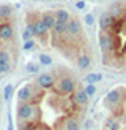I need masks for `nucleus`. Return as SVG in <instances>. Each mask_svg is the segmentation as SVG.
<instances>
[{"label":"nucleus","mask_w":126,"mask_h":130,"mask_svg":"<svg viewBox=\"0 0 126 130\" xmlns=\"http://www.w3.org/2000/svg\"><path fill=\"white\" fill-rule=\"evenodd\" d=\"M17 118L19 121H32V119H36L40 118V108L33 106L32 103L28 102H21L17 105Z\"/></svg>","instance_id":"f257e3e1"},{"label":"nucleus","mask_w":126,"mask_h":130,"mask_svg":"<svg viewBox=\"0 0 126 130\" xmlns=\"http://www.w3.org/2000/svg\"><path fill=\"white\" fill-rule=\"evenodd\" d=\"M55 89H57V92L61 94V95H68V94H73L74 90H76V83L74 79H71V78H61V79L57 81L55 84Z\"/></svg>","instance_id":"f03ea898"},{"label":"nucleus","mask_w":126,"mask_h":130,"mask_svg":"<svg viewBox=\"0 0 126 130\" xmlns=\"http://www.w3.org/2000/svg\"><path fill=\"white\" fill-rule=\"evenodd\" d=\"M98 43H99V48L103 53H110L113 51V46H115V43H113V38L106 34V32L99 30V35H98Z\"/></svg>","instance_id":"7ed1b4c3"},{"label":"nucleus","mask_w":126,"mask_h":130,"mask_svg":"<svg viewBox=\"0 0 126 130\" xmlns=\"http://www.w3.org/2000/svg\"><path fill=\"white\" fill-rule=\"evenodd\" d=\"M88 99H90V95L85 92V89H76L74 90V95H73V102L76 103L77 106H85L88 103Z\"/></svg>","instance_id":"20e7f679"},{"label":"nucleus","mask_w":126,"mask_h":130,"mask_svg":"<svg viewBox=\"0 0 126 130\" xmlns=\"http://www.w3.org/2000/svg\"><path fill=\"white\" fill-rule=\"evenodd\" d=\"M113 22H115V18H113L110 13H103L101 14V18H99V30H103V32H107L112 25H113Z\"/></svg>","instance_id":"39448f33"},{"label":"nucleus","mask_w":126,"mask_h":130,"mask_svg":"<svg viewBox=\"0 0 126 130\" xmlns=\"http://www.w3.org/2000/svg\"><path fill=\"white\" fill-rule=\"evenodd\" d=\"M66 34L69 37H77L82 34V27H80V22L77 21L76 18H71L68 21V29H66Z\"/></svg>","instance_id":"423d86ee"},{"label":"nucleus","mask_w":126,"mask_h":130,"mask_svg":"<svg viewBox=\"0 0 126 130\" xmlns=\"http://www.w3.org/2000/svg\"><path fill=\"white\" fill-rule=\"evenodd\" d=\"M38 86L41 89H50L54 86V78L50 73H41L38 76Z\"/></svg>","instance_id":"0eeeda50"},{"label":"nucleus","mask_w":126,"mask_h":130,"mask_svg":"<svg viewBox=\"0 0 126 130\" xmlns=\"http://www.w3.org/2000/svg\"><path fill=\"white\" fill-rule=\"evenodd\" d=\"M32 99H33V89H32V86H24V87L19 89V92H17L19 103L21 102H30Z\"/></svg>","instance_id":"6e6552de"},{"label":"nucleus","mask_w":126,"mask_h":130,"mask_svg":"<svg viewBox=\"0 0 126 130\" xmlns=\"http://www.w3.org/2000/svg\"><path fill=\"white\" fill-rule=\"evenodd\" d=\"M13 35H14V30H13V27L10 24H3V25H0V40H3V41H10Z\"/></svg>","instance_id":"1a4fd4ad"},{"label":"nucleus","mask_w":126,"mask_h":130,"mask_svg":"<svg viewBox=\"0 0 126 130\" xmlns=\"http://www.w3.org/2000/svg\"><path fill=\"white\" fill-rule=\"evenodd\" d=\"M41 19H43V22L46 24V27H47L49 30H54L55 22H57L55 14H52V13H49V11H44L43 14H41Z\"/></svg>","instance_id":"9d476101"},{"label":"nucleus","mask_w":126,"mask_h":130,"mask_svg":"<svg viewBox=\"0 0 126 130\" xmlns=\"http://www.w3.org/2000/svg\"><path fill=\"white\" fill-rule=\"evenodd\" d=\"M33 30H35V35H38V37H46L49 29L46 27V24L43 22V19H38V21L33 22Z\"/></svg>","instance_id":"9b49d317"},{"label":"nucleus","mask_w":126,"mask_h":130,"mask_svg":"<svg viewBox=\"0 0 126 130\" xmlns=\"http://www.w3.org/2000/svg\"><path fill=\"white\" fill-rule=\"evenodd\" d=\"M106 99H107V103H110V105H118L120 100H121V92H120L118 89L110 90V92L107 94Z\"/></svg>","instance_id":"f8f14e48"},{"label":"nucleus","mask_w":126,"mask_h":130,"mask_svg":"<svg viewBox=\"0 0 126 130\" xmlns=\"http://www.w3.org/2000/svg\"><path fill=\"white\" fill-rule=\"evenodd\" d=\"M91 65V57L90 56H80L77 59V67L80 70H88Z\"/></svg>","instance_id":"ddd939ff"},{"label":"nucleus","mask_w":126,"mask_h":130,"mask_svg":"<svg viewBox=\"0 0 126 130\" xmlns=\"http://www.w3.org/2000/svg\"><path fill=\"white\" fill-rule=\"evenodd\" d=\"M66 29H68V22H55V27H54V32L57 37H63L66 34Z\"/></svg>","instance_id":"4468645a"},{"label":"nucleus","mask_w":126,"mask_h":130,"mask_svg":"<svg viewBox=\"0 0 126 130\" xmlns=\"http://www.w3.org/2000/svg\"><path fill=\"white\" fill-rule=\"evenodd\" d=\"M11 14H13V6L0 5V19H10Z\"/></svg>","instance_id":"2eb2a0df"},{"label":"nucleus","mask_w":126,"mask_h":130,"mask_svg":"<svg viewBox=\"0 0 126 130\" xmlns=\"http://www.w3.org/2000/svg\"><path fill=\"white\" fill-rule=\"evenodd\" d=\"M55 19L58 22H68L71 18H69V13L66 10H57L55 11Z\"/></svg>","instance_id":"dca6fc26"},{"label":"nucleus","mask_w":126,"mask_h":130,"mask_svg":"<svg viewBox=\"0 0 126 130\" xmlns=\"http://www.w3.org/2000/svg\"><path fill=\"white\" fill-rule=\"evenodd\" d=\"M85 81L87 83H91V84H96L99 81H103V75H101V73H88L85 76Z\"/></svg>","instance_id":"f3484780"},{"label":"nucleus","mask_w":126,"mask_h":130,"mask_svg":"<svg viewBox=\"0 0 126 130\" xmlns=\"http://www.w3.org/2000/svg\"><path fill=\"white\" fill-rule=\"evenodd\" d=\"M65 128L66 130H80V125L76 119H68L66 124H65Z\"/></svg>","instance_id":"a211bd4d"},{"label":"nucleus","mask_w":126,"mask_h":130,"mask_svg":"<svg viewBox=\"0 0 126 130\" xmlns=\"http://www.w3.org/2000/svg\"><path fill=\"white\" fill-rule=\"evenodd\" d=\"M38 60H40V63L44 65V67H49V65L52 63V57L47 56V54H40L38 56Z\"/></svg>","instance_id":"6ab92c4d"},{"label":"nucleus","mask_w":126,"mask_h":130,"mask_svg":"<svg viewBox=\"0 0 126 130\" xmlns=\"http://www.w3.org/2000/svg\"><path fill=\"white\" fill-rule=\"evenodd\" d=\"M106 128L107 130H120V122L117 119H109L106 124Z\"/></svg>","instance_id":"aec40b11"},{"label":"nucleus","mask_w":126,"mask_h":130,"mask_svg":"<svg viewBox=\"0 0 126 130\" xmlns=\"http://www.w3.org/2000/svg\"><path fill=\"white\" fill-rule=\"evenodd\" d=\"M19 130H36V125L30 121H24V124L19 125Z\"/></svg>","instance_id":"412c9836"},{"label":"nucleus","mask_w":126,"mask_h":130,"mask_svg":"<svg viewBox=\"0 0 126 130\" xmlns=\"http://www.w3.org/2000/svg\"><path fill=\"white\" fill-rule=\"evenodd\" d=\"M84 89H85V92L90 95V97H93L94 94H96V86H94V84H91V83H87V86H85Z\"/></svg>","instance_id":"4be33fe9"},{"label":"nucleus","mask_w":126,"mask_h":130,"mask_svg":"<svg viewBox=\"0 0 126 130\" xmlns=\"http://www.w3.org/2000/svg\"><path fill=\"white\" fill-rule=\"evenodd\" d=\"M11 60V56L8 51H5V49H0V62H8L10 63Z\"/></svg>","instance_id":"5701e85b"},{"label":"nucleus","mask_w":126,"mask_h":130,"mask_svg":"<svg viewBox=\"0 0 126 130\" xmlns=\"http://www.w3.org/2000/svg\"><path fill=\"white\" fill-rule=\"evenodd\" d=\"M11 92H13V84H6V86H5V90H3V97H5L6 102L11 99Z\"/></svg>","instance_id":"b1692460"},{"label":"nucleus","mask_w":126,"mask_h":130,"mask_svg":"<svg viewBox=\"0 0 126 130\" xmlns=\"http://www.w3.org/2000/svg\"><path fill=\"white\" fill-rule=\"evenodd\" d=\"M25 71H28V73H40V67L35 63H27L25 65Z\"/></svg>","instance_id":"393cba45"},{"label":"nucleus","mask_w":126,"mask_h":130,"mask_svg":"<svg viewBox=\"0 0 126 130\" xmlns=\"http://www.w3.org/2000/svg\"><path fill=\"white\" fill-rule=\"evenodd\" d=\"M11 70V65L8 62H0V75H5Z\"/></svg>","instance_id":"a878e982"},{"label":"nucleus","mask_w":126,"mask_h":130,"mask_svg":"<svg viewBox=\"0 0 126 130\" xmlns=\"http://www.w3.org/2000/svg\"><path fill=\"white\" fill-rule=\"evenodd\" d=\"M121 13H123V10L120 8V6H112V8H110V14L115 18V19L121 16Z\"/></svg>","instance_id":"bb28decb"},{"label":"nucleus","mask_w":126,"mask_h":130,"mask_svg":"<svg viewBox=\"0 0 126 130\" xmlns=\"http://www.w3.org/2000/svg\"><path fill=\"white\" fill-rule=\"evenodd\" d=\"M35 48V40L32 38V40H27V41H24V51H32Z\"/></svg>","instance_id":"cd10ccee"},{"label":"nucleus","mask_w":126,"mask_h":130,"mask_svg":"<svg viewBox=\"0 0 126 130\" xmlns=\"http://www.w3.org/2000/svg\"><path fill=\"white\" fill-rule=\"evenodd\" d=\"M85 24L87 25H93L94 24V16L93 14H87L85 16Z\"/></svg>","instance_id":"c85d7f7f"},{"label":"nucleus","mask_w":126,"mask_h":130,"mask_svg":"<svg viewBox=\"0 0 126 130\" xmlns=\"http://www.w3.org/2000/svg\"><path fill=\"white\" fill-rule=\"evenodd\" d=\"M76 8H77V10H84L85 8V2H84V0H77V2H76Z\"/></svg>","instance_id":"c756f323"},{"label":"nucleus","mask_w":126,"mask_h":130,"mask_svg":"<svg viewBox=\"0 0 126 130\" xmlns=\"http://www.w3.org/2000/svg\"><path fill=\"white\" fill-rule=\"evenodd\" d=\"M36 130H49V128H47L46 125H38V127H36Z\"/></svg>","instance_id":"7c9ffc66"}]
</instances>
